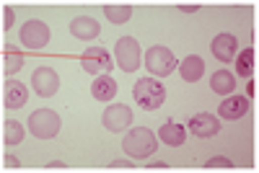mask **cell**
<instances>
[{
    "mask_svg": "<svg viewBox=\"0 0 259 173\" xmlns=\"http://www.w3.org/2000/svg\"><path fill=\"white\" fill-rule=\"evenodd\" d=\"M24 135H26V129H24V124H21V122L8 119L3 124V142L6 145H21V142H24Z\"/></svg>",
    "mask_w": 259,
    "mask_h": 173,
    "instance_id": "22",
    "label": "cell"
},
{
    "mask_svg": "<svg viewBox=\"0 0 259 173\" xmlns=\"http://www.w3.org/2000/svg\"><path fill=\"white\" fill-rule=\"evenodd\" d=\"M50 168H65V163L62 160H52V163H47Z\"/></svg>",
    "mask_w": 259,
    "mask_h": 173,
    "instance_id": "30",
    "label": "cell"
},
{
    "mask_svg": "<svg viewBox=\"0 0 259 173\" xmlns=\"http://www.w3.org/2000/svg\"><path fill=\"white\" fill-rule=\"evenodd\" d=\"M246 111H249V98H246V96H239V93L223 98L221 106H218L221 119H231V122H233V119H241Z\"/></svg>",
    "mask_w": 259,
    "mask_h": 173,
    "instance_id": "12",
    "label": "cell"
},
{
    "mask_svg": "<svg viewBox=\"0 0 259 173\" xmlns=\"http://www.w3.org/2000/svg\"><path fill=\"white\" fill-rule=\"evenodd\" d=\"M112 168H133V160H130V158H119V160H112Z\"/></svg>",
    "mask_w": 259,
    "mask_h": 173,
    "instance_id": "25",
    "label": "cell"
},
{
    "mask_svg": "<svg viewBox=\"0 0 259 173\" xmlns=\"http://www.w3.org/2000/svg\"><path fill=\"white\" fill-rule=\"evenodd\" d=\"M189 129L194 137H215L221 132V119L212 114H197L189 119Z\"/></svg>",
    "mask_w": 259,
    "mask_h": 173,
    "instance_id": "13",
    "label": "cell"
},
{
    "mask_svg": "<svg viewBox=\"0 0 259 173\" xmlns=\"http://www.w3.org/2000/svg\"><path fill=\"white\" fill-rule=\"evenodd\" d=\"M104 16L112 21V24L122 26L130 21V16H133V6H127V3H109V6H104Z\"/></svg>",
    "mask_w": 259,
    "mask_h": 173,
    "instance_id": "20",
    "label": "cell"
},
{
    "mask_svg": "<svg viewBox=\"0 0 259 173\" xmlns=\"http://www.w3.org/2000/svg\"><path fill=\"white\" fill-rule=\"evenodd\" d=\"M210 88H212L215 93H221V96L233 93V88H236V75L228 73V70H218V73L210 78Z\"/></svg>",
    "mask_w": 259,
    "mask_h": 173,
    "instance_id": "18",
    "label": "cell"
},
{
    "mask_svg": "<svg viewBox=\"0 0 259 173\" xmlns=\"http://www.w3.org/2000/svg\"><path fill=\"white\" fill-rule=\"evenodd\" d=\"M122 147H124V153H127L130 158L148 160V158L158 150V137L150 132L148 127H135V129H130V132L124 135Z\"/></svg>",
    "mask_w": 259,
    "mask_h": 173,
    "instance_id": "1",
    "label": "cell"
},
{
    "mask_svg": "<svg viewBox=\"0 0 259 173\" xmlns=\"http://www.w3.org/2000/svg\"><path fill=\"white\" fill-rule=\"evenodd\" d=\"M3 163H6V165H11V168H18V165H21L13 155H6V158H3Z\"/></svg>",
    "mask_w": 259,
    "mask_h": 173,
    "instance_id": "27",
    "label": "cell"
},
{
    "mask_svg": "<svg viewBox=\"0 0 259 173\" xmlns=\"http://www.w3.org/2000/svg\"><path fill=\"white\" fill-rule=\"evenodd\" d=\"M60 127H62V122H60L57 111H52V109H36V111L29 117V132H31L34 137H39V140H52V137H57Z\"/></svg>",
    "mask_w": 259,
    "mask_h": 173,
    "instance_id": "4",
    "label": "cell"
},
{
    "mask_svg": "<svg viewBox=\"0 0 259 173\" xmlns=\"http://www.w3.org/2000/svg\"><path fill=\"white\" fill-rule=\"evenodd\" d=\"M179 73H182V78H184L187 83H197V80L202 78V73H205V62H202V57H200V54H189V57H184V60L179 62Z\"/></svg>",
    "mask_w": 259,
    "mask_h": 173,
    "instance_id": "16",
    "label": "cell"
},
{
    "mask_svg": "<svg viewBox=\"0 0 259 173\" xmlns=\"http://www.w3.org/2000/svg\"><path fill=\"white\" fill-rule=\"evenodd\" d=\"M133 98L140 109L145 111H156L161 109V103L166 101V88L156 80V78H140L133 88Z\"/></svg>",
    "mask_w": 259,
    "mask_h": 173,
    "instance_id": "2",
    "label": "cell"
},
{
    "mask_svg": "<svg viewBox=\"0 0 259 173\" xmlns=\"http://www.w3.org/2000/svg\"><path fill=\"white\" fill-rule=\"evenodd\" d=\"M254 93H256V85H254V80L246 85V98H254Z\"/></svg>",
    "mask_w": 259,
    "mask_h": 173,
    "instance_id": "28",
    "label": "cell"
},
{
    "mask_svg": "<svg viewBox=\"0 0 259 173\" xmlns=\"http://www.w3.org/2000/svg\"><path fill=\"white\" fill-rule=\"evenodd\" d=\"M114 57H117L119 70H124V73H135V70L140 68V44H138V39H133V36H122V39H117Z\"/></svg>",
    "mask_w": 259,
    "mask_h": 173,
    "instance_id": "5",
    "label": "cell"
},
{
    "mask_svg": "<svg viewBox=\"0 0 259 173\" xmlns=\"http://www.w3.org/2000/svg\"><path fill=\"white\" fill-rule=\"evenodd\" d=\"M26 101H29L26 85L18 83V80H6V85H3V103H6V109H24Z\"/></svg>",
    "mask_w": 259,
    "mask_h": 173,
    "instance_id": "11",
    "label": "cell"
},
{
    "mask_svg": "<svg viewBox=\"0 0 259 173\" xmlns=\"http://www.w3.org/2000/svg\"><path fill=\"white\" fill-rule=\"evenodd\" d=\"M91 96L96 101H112L117 96V80L106 73V75H96L94 85H91Z\"/></svg>",
    "mask_w": 259,
    "mask_h": 173,
    "instance_id": "15",
    "label": "cell"
},
{
    "mask_svg": "<svg viewBox=\"0 0 259 173\" xmlns=\"http://www.w3.org/2000/svg\"><path fill=\"white\" fill-rule=\"evenodd\" d=\"M179 11H184V13H194V11H200V6H197V3H184V6H179Z\"/></svg>",
    "mask_w": 259,
    "mask_h": 173,
    "instance_id": "26",
    "label": "cell"
},
{
    "mask_svg": "<svg viewBox=\"0 0 259 173\" xmlns=\"http://www.w3.org/2000/svg\"><path fill=\"white\" fill-rule=\"evenodd\" d=\"M31 88H34L36 96H41V98H52V96L57 93V88H60V78H57V73H55L52 68L41 65V68H36L34 75H31Z\"/></svg>",
    "mask_w": 259,
    "mask_h": 173,
    "instance_id": "8",
    "label": "cell"
},
{
    "mask_svg": "<svg viewBox=\"0 0 259 173\" xmlns=\"http://www.w3.org/2000/svg\"><path fill=\"white\" fill-rule=\"evenodd\" d=\"M99 31H101L99 21H94V18H89V16H78V18L70 21V34H73L75 39L89 41V39H96Z\"/></svg>",
    "mask_w": 259,
    "mask_h": 173,
    "instance_id": "14",
    "label": "cell"
},
{
    "mask_svg": "<svg viewBox=\"0 0 259 173\" xmlns=\"http://www.w3.org/2000/svg\"><path fill=\"white\" fill-rule=\"evenodd\" d=\"M13 18H16V13H13V8H8V6H3V29L8 31L11 26H13Z\"/></svg>",
    "mask_w": 259,
    "mask_h": 173,
    "instance_id": "24",
    "label": "cell"
},
{
    "mask_svg": "<svg viewBox=\"0 0 259 173\" xmlns=\"http://www.w3.org/2000/svg\"><path fill=\"white\" fill-rule=\"evenodd\" d=\"M145 68L150 70V75L166 78V75H171V73L179 68V60L174 57V52H171L168 47L156 44V47H150L148 54H145Z\"/></svg>",
    "mask_w": 259,
    "mask_h": 173,
    "instance_id": "3",
    "label": "cell"
},
{
    "mask_svg": "<svg viewBox=\"0 0 259 173\" xmlns=\"http://www.w3.org/2000/svg\"><path fill=\"white\" fill-rule=\"evenodd\" d=\"M50 36H52V31L45 21L31 18L21 26V44L29 47V49H45L50 44Z\"/></svg>",
    "mask_w": 259,
    "mask_h": 173,
    "instance_id": "6",
    "label": "cell"
},
{
    "mask_svg": "<svg viewBox=\"0 0 259 173\" xmlns=\"http://www.w3.org/2000/svg\"><path fill=\"white\" fill-rule=\"evenodd\" d=\"M80 68L89 75H106L114 68V62H112L109 52H106L104 47H89L80 54Z\"/></svg>",
    "mask_w": 259,
    "mask_h": 173,
    "instance_id": "7",
    "label": "cell"
},
{
    "mask_svg": "<svg viewBox=\"0 0 259 173\" xmlns=\"http://www.w3.org/2000/svg\"><path fill=\"white\" fill-rule=\"evenodd\" d=\"M21 68H24V54H21V49H16L13 44H6V49H3V73L13 75Z\"/></svg>",
    "mask_w": 259,
    "mask_h": 173,
    "instance_id": "19",
    "label": "cell"
},
{
    "mask_svg": "<svg viewBox=\"0 0 259 173\" xmlns=\"http://www.w3.org/2000/svg\"><path fill=\"white\" fill-rule=\"evenodd\" d=\"M236 75H241V78H249L254 73V49L246 47L241 52H236Z\"/></svg>",
    "mask_w": 259,
    "mask_h": 173,
    "instance_id": "21",
    "label": "cell"
},
{
    "mask_svg": "<svg viewBox=\"0 0 259 173\" xmlns=\"http://www.w3.org/2000/svg\"><path fill=\"white\" fill-rule=\"evenodd\" d=\"M205 165L207 168H233V160H228V158H210Z\"/></svg>",
    "mask_w": 259,
    "mask_h": 173,
    "instance_id": "23",
    "label": "cell"
},
{
    "mask_svg": "<svg viewBox=\"0 0 259 173\" xmlns=\"http://www.w3.org/2000/svg\"><path fill=\"white\" fill-rule=\"evenodd\" d=\"M148 165H153V168H166V165H168V163H163V160H150V163H148Z\"/></svg>",
    "mask_w": 259,
    "mask_h": 173,
    "instance_id": "29",
    "label": "cell"
},
{
    "mask_svg": "<svg viewBox=\"0 0 259 173\" xmlns=\"http://www.w3.org/2000/svg\"><path fill=\"white\" fill-rule=\"evenodd\" d=\"M210 52L215 60H221V62H231L236 57V52H239V41H236L233 34H218L212 39V44H210Z\"/></svg>",
    "mask_w": 259,
    "mask_h": 173,
    "instance_id": "10",
    "label": "cell"
},
{
    "mask_svg": "<svg viewBox=\"0 0 259 173\" xmlns=\"http://www.w3.org/2000/svg\"><path fill=\"white\" fill-rule=\"evenodd\" d=\"M158 137L168 145V147H182L184 140H187V129L177 122H166L161 129H158Z\"/></svg>",
    "mask_w": 259,
    "mask_h": 173,
    "instance_id": "17",
    "label": "cell"
},
{
    "mask_svg": "<svg viewBox=\"0 0 259 173\" xmlns=\"http://www.w3.org/2000/svg\"><path fill=\"white\" fill-rule=\"evenodd\" d=\"M101 122L109 132H124V129L133 124V109L124 103H112L109 109H104Z\"/></svg>",
    "mask_w": 259,
    "mask_h": 173,
    "instance_id": "9",
    "label": "cell"
}]
</instances>
